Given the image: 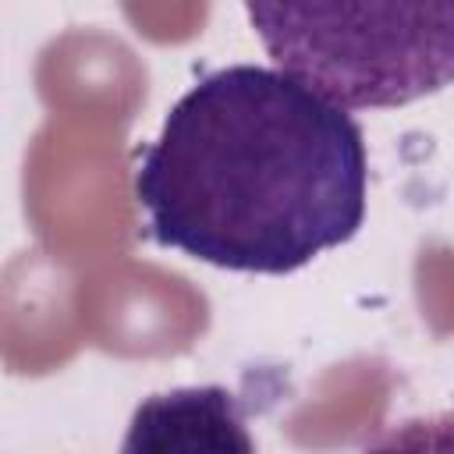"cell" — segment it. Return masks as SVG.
Instances as JSON below:
<instances>
[{
  "label": "cell",
  "instance_id": "1",
  "mask_svg": "<svg viewBox=\"0 0 454 454\" xmlns=\"http://www.w3.org/2000/svg\"><path fill=\"white\" fill-rule=\"evenodd\" d=\"M365 188L362 124L262 64L202 74L135 163L149 238L234 273L284 277L351 241Z\"/></svg>",
  "mask_w": 454,
  "mask_h": 454
},
{
  "label": "cell",
  "instance_id": "2",
  "mask_svg": "<svg viewBox=\"0 0 454 454\" xmlns=\"http://www.w3.org/2000/svg\"><path fill=\"white\" fill-rule=\"evenodd\" d=\"M273 64L344 110L454 85V4H248Z\"/></svg>",
  "mask_w": 454,
  "mask_h": 454
},
{
  "label": "cell",
  "instance_id": "3",
  "mask_svg": "<svg viewBox=\"0 0 454 454\" xmlns=\"http://www.w3.org/2000/svg\"><path fill=\"white\" fill-rule=\"evenodd\" d=\"M117 454H259L241 401L220 387H170L131 411Z\"/></svg>",
  "mask_w": 454,
  "mask_h": 454
},
{
  "label": "cell",
  "instance_id": "4",
  "mask_svg": "<svg viewBox=\"0 0 454 454\" xmlns=\"http://www.w3.org/2000/svg\"><path fill=\"white\" fill-rule=\"evenodd\" d=\"M362 454H454V408L401 419L380 429Z\"/></svg>",
  "mask_w": 454,
  "mask_h": 454
}]
</instances>
